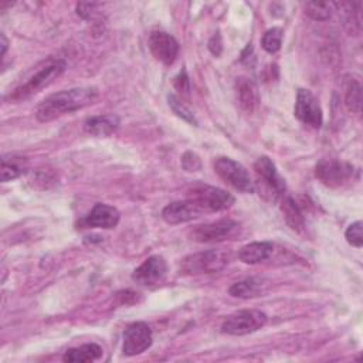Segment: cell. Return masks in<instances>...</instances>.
I'll return each instance as SVG.
<instances>
[{
	"label": "cell",
	"mask_w": 363,
	"mask_h": 363,
	"mask_svg": "<svg viewBox=\"0 0 363 363\" xmlns=\"http://www.w3.org/2000/svg\"><path fill=\"white\" fill-rule=\"evenodd\" d=\"M98 99V89L94 86H81L64 89L47 96L35 111L40 122H50L61 115L71 113L92 105Z\"/></svg>",
	"instance_id": "1"
},
{
	"label": "cell",
	"mask_w": 363,
	"mask_h": 363,
	"mask_svg": "<svg viewBox=\"0 0 363 363\" xmlns=\"http://www.w3.org/2000/svg\"><path fill=\"white\" fill-rule=\"evenodd\" d=\"M231 259L230 251L225 250H207L201 252H196L183 258L180 268L184 274L196 275V274H213L218 272L227 267Z\"/></svg>",
	"instance_id": "2"
},
{
	"label": "cell",
	"mask_w": 363,
	"mask_h": 363,
	"mask_svg": "<svg viewBox=\"0 0 363 363\" xmlns=\"http://www.w3.org/2000/svg\"><path fill=\"white\" fill-rule=\"evenodd\" d=\"M65 61L62 60H54L52 62L47 64L45 67L40 68L34 75H31L24 84L17 86L10 95V101H21L26 99L34 94H37L40 89L48 86L52 84L64 71H65Z\"/></svg>",
	"instance_id": "3"
},
{
	"label": "cell",
	"mask_w": 363,
	"mask_h": 363,
	"mask_svg": "<svg viewBox=\"0 0 363 363\" xmlns=\"http://www.w3.org/2000/svg\"><path fill=\"white\" fill-rule=\"evenodd\" d=\"M213 167L216 174L233 189L241 193H254L255 184L250 177L247 169L227 156H218L213 160Z\"/></svg>",
	"instance_id": "4"
},
{
	"label": "cell",
	"mask_w": 363,
	"mask_h": 363,
	"mask_svg": "<svg viewBox=\"0 0 363 363\" xmlns=\"http://www.w3.org/2000/svg\"><path fill=\"white\" fill-rule=\"evenodd\" d=\"M187 199H191L193 201H196L204 213L223 211L230 208L234 204L233 194H230L223 189L203 184V183L193 184L189 190Z\"/></svg>",
	"instance_id": "5"
},
{
	"label": "cell",
	"mask_w": 363,
	"mask_h": 363,
	"mask_svg": "<svg viewBox=\"0 0 363 363\" xmlns=\"http://www.w3.org/2000/svg\"><path fill=\"white\" fill-rule=\"evenodd\" d=\"M240 224L231 218H221L213 223L196 225L189 231V237L197 242H218L234 240L240 234Z\"/></svg>",
	"instance_id": "6"
},
{
	"label": "cell",
	"mask_w": 363,
	"mask_h": 363,
	"mask_svg": "<svg viewBox=\"0 0 363 363\" xmlns=\"http://www.w3.org/2000/svg\"><path fill=\"white\" fill-rule=\"evenodd\" d=\"M267 315L258 309H241L231 313L221 325V332L242 336L257 332L267 323Z\"/></svg>",
	"instance_id": "7"
},
{
	"label": "cell",
	"mask_w": 363,
	"mask_h": 363,
	"mask_svg": "<svg viewBox=\"0 0 363 363\" xmlns=\"http://www.w3.org/2000/svg\"><path fill=\"white\" fill-rule=\"evenodd\" d=\"M257 182H259L271 200H278L285 196L286 184L284 177L278 173L274 162L268 156H259L254 163Z\"/></svg>",
	"instance_id": "8"
},
{
	"label": "cell",
	"mask_w": 363,
	"mask_h": 363,
	"mask_svg": "<svg viewBox=\"0 0 363 363\" xmlns=\"http://www.w3.org/2000/svg\"><path fill=\"white\" fill-rule=\"evenodd\" d=\"M315 176L328 187H342L353 177V166L336 159H322L315 167Z\"/></svg>",
	"instance_id": "9"
},
{
	"label": "cell",
	"mask_w": 363,
	"mask_h": 363,
	"mask_svg": "<svg viewBox=\"0 0 363 363\" xmlns=\"http://www.w3.org/2000/svg\"><path fill=\"white\" fill-rule=\"evenodd\" d=\"M294 115L303 123L313 129H319L323 122L322 108L318 98L309 89H298Z\"/></svg>",
	"instance_id": "10"
},
{
	"label": "cell",
	"mask_w": 363,
	"mask_h": 363,
	"mask_svg": "<svg viewBox=\"0 0 363 363\" xmlns=\"http://www.w3.org/2000/svg\"><path fill=\"white\" fill-rule=\"evenodd\" d=\"M153 340L152 330L145 322L130 323L123 332L122 352L126 356H136L150 347Z\"/></svg>",
	"instance_id": "11"
},
{
	"label": "cell",
	"mask_w": 363,
	"mask_h": 363,
	"mask_svg": "<svg viewBox=\"0 0 363 363\" xmlns=\"http://www.w3.org/2000/svg\"><path fill=\"white\" fill-rule=\"evenodd\" d=\"M167 272V264L163 257L152 255L146 258L132 274V279L140 286H155L160 284Z\"/></svg>",
	"instance_id": "12"
},
{
	"label": "cell",
	"mask_w": 363,
	"mask_h": 363,
	"mask_svg": "<svg viewBox=\"0 0 363 363\" xmlns=\"http://www.w3.org/2000/svg\"><path fill=\"white\" fill-rule=\"evenodd\" d=\"M149 50L157 61L170 65L179 54V43L172 34L156 30L149 35Z\"/></svg>",
	"instance_id": "13"
},
{
	"label": "cell",
	"mask_w": 363,
	"mask_h": 363,
	"mask_svg": "<svg viewBox=\"0 0 363 363\" xmlns=\"http://www.w3.org/2000/svg\"><path fill=\"white\" fill-rule=\"evenodd\" d=\"M203 213L204 211L196 201H193L191 199H186V200L173 201L167 204L162 210V218L167 224L176 225V224H183L194 218H199Z\"/></svg>",
	"instance_id": "14"
},
{
	"label": "cell",
	"mask_w": 363,
	"mask_h": 363,
	"mask_svg": "<svg viewBox=\"0 0 363 363\" xmlns=\"http://www.w3.org/2000/svg\"><path fill=\"white\" fill-rule=\"evenodd\" d=\"M121 218V214L116 207L105 204V203H98L95 204L91 211L82 218L81 224L85 225L86 228H113L118 225Z\"/></svg>",
	"instance_id": "15"
},
{
	"label": "cell",
	"mask_w": 363,
	"mask_h": 363,
	"mask_svg": "<svg viewBox=\"0 0 363 363\" xmlns=\"http://www.w3.org/2000/svg\"><path fill=\"white\" fill-rule=\"evenodd\" d=\"M235 96L242 111L252 113L259 104V94L255 82L251 78L240 77L235 79Z\"/></svg>",
	"instance_id": "16"
},
{
	"label": "cell",
	"mask_w": 363,
	"mask_h": 363,
	"mask_svg": "<svg viewBox=\"0 0 363 363\" xmlns=\"http://www.w3.org/2000/svg\"><path fill=\"white\" fill-rule=\"evenodd\" d=\"M119 126V118L116 115H98L91 116L84 122V130L92 136L108 138Z\"/></svg>",
	"instance_id": "17"
},
{
	"label": "cell",
	"mask_w": 363,
	"mask_h": 363,
	"mask_svg": "<svg viewBox=\"0 0 363 363\" xmlns=\"http://www.w3.org/2000/svg\"><path fill=\"white\" fill-rule=\"evenodd\" d=\"M274 252V244L271 241H254L244 245L240 252L238 258L244 264H259L268 259Z\"/></svg>",
	"instance_id": "18"
},
{
	"label": "cell",
	"mask_w": 363,
	"mask_h": 363,
	"mask_svg": "<svg viewBox=\"0 0 363 363\" xmlns=\"http://www.w3.org/2000/svg\"><path fill=\"white\" fill-rule=\"evenodd\" d=\"M102 347L96 343H85L82 346L78 347H72L68 349L64 356L62 360L68 362V363H85V362H94L98 360L99 357H102Z\"/></svg>",
	"instance_id": "19"
},
{
	"label": "cell",
	"mask_w": 363,
	"mask_h": 363,
	"mask_svg": "<svg viewBox=\"0 0 363 363\" xmlns=\"http://www.w3.org/2000/svg\"><path fill=\"white\" fill-rule=\"evenodd\" d=\"M343 96L346 108L350 112L359 113L362 108V86L360 82L352 75H346L343 79Z\"/></svg>",
	"instance_id": "20"
},
{
	"label": "cell",
	"mask_w": 363,
	"mask_h": 363,
	"mask_svg": "<svg viewBox=\"0 0 363 363\" xmlns=\"http://www.w3.org/2000/svg\"><path fill=\"white\" fill-rule=\"evenodd\" d=\"M281 211L284 214V218L286 224L296 233H301L305 228V218L299 208V206L295 203L291 197H282L281 201Z\"/></svg>",
	"instance_id": "21"
},
{
	"label": "cell",
	"mask_w": 363,
	"mask_h": 363,
	"mask_svg": "<svg viewBox=\"0 0 363 363\" xmlns=\"http://www.w3.org/2000/svg\"><path fill=\"white\" fill-rule=\"evenodd\" d=\"M228 292L230 295L237 298H254L262 292V282L261 279L248 278V279L233 284L228 288Z\"/></svg>",
	"instance_id": "22"
},
{
	"label": "cell",
	"mask_w": 363,
	"mask_h": 363,
	"mask_svg": "<svg viewBox=\"0 0 363 363\" xmlns=\"http://www.w3.org/2000/svg\"><path fill=\"white\" fill-rule=\"evenodd\" d=\"M282 37H284V31L279 27H272L269 30H267L261 38V45L262 48L269 52L274 54L281 48L282 44Z\"/></svg>",
	"instance_id": "23"
},
{
	"label": "cell",
	"mask_w": 363,
	"mask_h": 363,
	"mask_svg": "<svg viewBox=\"0 0 363 363\" xmlns=\"http://www.w3.org/2000/svg\"><path fill=\"white\" fill-rule=\"evenodd\" d=\"M303 11L312 20L325 21L330 17V4L325 1H308L303 4Z\"/></svg>",
	"instance_id": "24"
},
{
	"label": "cell",
	"mask_w": 363,
	"mask_h": 363,
	"mask_svg": "<svg viewBox=\"0 0 363 363\" xmlns=\"http://www.w3.org/2000/svg\"><path fill=\"white\" fill-rule=\"evenodd\" d=\"M167 101H169V106L172 108V111L179 116L182 118L183 121L189 122V123H193V125H197V121L194 118V115L191 113V111L183 104V101H180L176 95L173 94H169L167 95Z\"/></svg>",
	"instance_id": "25"
},
{
	"label": "cell",
	"mask_w": 363,
	"mask_h": 363,
	"mask_svg": "<svg viewBox=\"0 0 363 363\" xmlns=\"http://www.w3.org/2000/svg\"><path fill=\"white\" fill-rule=\"evenodd\" d=\"M24 173V167L14 162V160H7L6 157H3L1 160V182H9V180H14L18 176H21Z\"/></svg>",
	"instance_id": "26"
},
{
	"label": "cell",
	"mask_w": 363,
	"mask_h": 363,
	"mask_svg": "<svg viewBox=\"0 0 363 363\" xmlns=\"http://www.w3.org/2000/svg\"><path fill=\"white\" fill-rule=\"evenodd\" d=\"M362 225H363V224H362V221H360V220H357V221L352 223V224L347 227L346 233H345L346 241H347L350 245L356 247V248H360V247L363 245Z\"/></svg>",
	"instance_id": "27"
},
{
	"label": "cell",
	"mask_w": 363,
	"mask_h": 363,
	"mask_svg": "<svg viewBox=\"0 0 363 363\" xmlns=\"http://www.w3.org/2000/svg\"><path fill=\"white\" fill-rule=\"evenodd\" d=\"M173 84H174V88H176L179 92H182V94L186 95V96H189V94H190V84H189V77H187V74H186L184 69H182V71L177 74V77H174Z\"/></svg>",
	"instance_id": "28"
},
{
	"label": "cell",
	"mask_w": 363,
	"mask_h": 363,
	"mask_svg": "<svg viewBox=\"0 0 363 363\" xmlns=\"http://www.w3.org/2000/svg\"><path fill=\"white\" fill-rule=\"evenodd\" d=\"M182 164L189 172H196L200 169V159L193 152H186L182 157Z\"/></svg>",
	"instance_id": "29"
},
{
	"label": "cell",
	"mask_w": 363,
	"mask_h": 363,
	"mask_svg": "<svg viewBox=\"0 0 363 363\" xmlns=\"http://www.w3.org/2000/svg\"><path fill=\"white\" fill-rule=\"evenodd\" d=\"M0 38H1V57L6 54V51H7V45H9V41H7V38H6V35L1 33V35H0Z\"/></svg>",
	"instance_id": "30"
}]
</instances>
